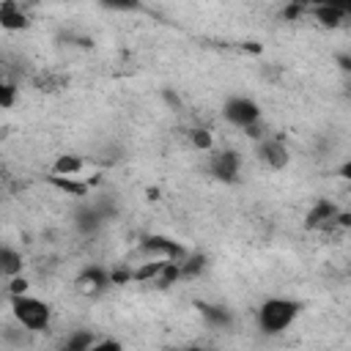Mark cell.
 Listing matches in <instances>:
<instances>
[{"mask_svg": "<svg viewBox=\"0 0 351 351\" xmlns=\"http://www.w3.org/2000/svg\"><path fill=\"white\" fill-rule=\"evenodd\" d=\"M302 313V302L291 296H269L258 307V329L263 335H282L293 326V321Z\"/></svg>", "mask_w": 351, "mask_h": 351, "instance_id": "obj_1", "label": "cell"}, {"mask_svg": "<svg viewBox=\"0 0 351 351\" xmlns=\"http://www.w3.org/2000/svg\"><path fill=\"white\" fill-rule=\"evenodd\" d=\"M8 304H11L14 321L22 329H27V332H47L52 326V307L44 299L30 296L25 291V293H11L8 296Z\"/></svg>", "mask_w": 351, "mask_h": 351, "instance_id": "obj_2", "label": "cell"}, {"mask_svg": "<svg viewBox=\"0 0 351 351\" xmlns=\"http://www.w3.org/2000/svg\"><path fill=\"white\" fill-rule=\"evenodd\" d=\"M222 118H225L230 126H236V129L244 132V129L261 123L263 112H261V107H258L255 99H250V96H230V99H225V104H222Z\"/></svg>", "mask_w": 351, "mask_h": 351, "instance_id": "obj_3", "label": "cell"}, {"mask_svg": "<svg viewBox=\"0 0 351 351\" xmlns=\"http://www.w3.org/2000/svg\"><path fill=\"white\" fill-rule=\"evenodd\" d=\"M208 173L219 178L222 184H233L241 173V156L233 148H211L208 156Z\"/></svg>", "mask_w": 351, "mask_h": 351, "instance_id": "obj_4", "label": "cell"}, {"mask_svg": "<svg viewBox=\"0 0 351 351\" xmlns=\"http://www.w3.org/2000/svg\"><path fill=\"white\" fill-rule=\"evenodd\" d=\"M140 252L145 258H165V261H184L186 258V247L170 236H159V233H151V236H143L140 241Z\"/></svg>", "mask_w": 351, "mask_h": 351, "instance_id": "obj_5", "label": "cell"}, {"mask_svg": "<svg viewBox=\"0 0 351 351\" xmlns=\"http://www.w3.org/2000/svg\"><path fill=\"white\" fill-rule=\"evenodd\" d=\"M255 154H258V159H261V165H266L269 170H282L285 165H288V148H285V143L282 140H277V137H261L258 140V148H255Z\"/></svg>", "mask_w": 351, "mask_h": 351, "instance_id": "obj_6", "label": "cell"}, {"mask_svg": "<svg viewBox=\"0 0 351 351\" xmlns=\"http://www.w3.org/2000/svg\"><path fill=\"white\" fill-rule=\"evenodd\" d=\"M112 282H110V269L107 266H101V263H88L80 274H77V288L82 291V293H88V296H96V293H101L104 288H110Z\"/></svg>", "mask_w": 351, "mask_h": 351, "instance_id": "obj_7", "label": "cell"}, {"mask_svg": "<svg viewBox=\"0 0 351 351\" xmlns=\"http://www.w3.org/2000/svg\"><path fill=\"white\" fill-rule=\"evenodd\" d=\"M104 222H107V214L99 208V203H82V206L74 211V228H77L82 236H93Z\"/></svg>", "mask_w": 351, "mask_h": 351, "instance_id": "obj_8", "label": "cell"}, {"mask_svg": "<svg viewBox=\"0 0 351 351\" xmlns=\"http://www.w3.org/2000/svg\"><path fill=\"white\" fill-rule=\"evenodd\" d=\"M337 211H340V208H337L332 200H326V197L315 200L313 208L307 211V228H313V230H332Z\"/></svg>", "mask_w": 351, "mask_h": 351, "instance_id": "obj_9", "label": "cell"}, {"mask_svg": "<svg viewBox=\"0 0 351 351\" xmlns=\"http://www.w3.org/2000/svg\"><path fill=\"white\" fill-rule=\"evenodd\" d=\"M30 25L25 8L16 0H0V27L5 30H25Z\"/></svg>", "mask_w": 351, "mask_h": 351, "instance_id": "obj_10", "label": "cell"}, {"mask_svg": "<svg viewBox=\"0 0 351 351\" xmlns=\"http://www.w3.org/2000/svg\"><path fill=\"white\" fill-rule=\"evenodd\" d=\"M307 16H313L321 27H326V30H337L346 19H348V11H343V8H335V5H310L307 8Z\"/></svg>", "mask_w": 351, "mask_h": 351, "instance_id": "obj_11", "label": "cell"}, {"mask_svg": "<svg viewBox=\"0 0 351 351\" xmlns=\"http://www.w3.org/2000/svg\"><path fill=\"white\" fill-rule=\"evenodd\" d=\"M197 310L203 315V324L211 329H228L233 324V313L222 304H208V302H197Z\"/></svg>", "mask_w": 351, "mask_h": 351, "instance_id": "obj_12", "label": "cell"}, {"mask_svg": "<svg viewBox=\"0 0 351 351\" xmlns=\"http://www.w3.org/2000/svg\"><path fill=\"white\" fill-rule=\"evenodd\" d=\"M22 269H25L22 252L16 247H11V244H0V277L11 280V277L22 274Z\"/></svg>", "mask_w": 351, "mask_h": 351, "instance_id": "obj_13", "label": "cell"}, {"mask_svg": "<svg viewBox=\"0 0 351 351\" xmlns=\"http://www.w3.org/2000/svg\"><path fill=\"white\" fill-rule=\"evenodd\" d=\"M49 184L71 197H88V192H90V184L80 181V176H49Z\"/></svg>", "mask_w": 351, "mask_h": 351, "instance_id": "obj_14", "label": "cell"}, {"mask_svg": "<svg viewBox=\"0 0 351 351\" xmlns=\"http://www.w3.org/2000/svg\"><path fill=\"white\" fill-rule=\"evenodd\" d=\"M85 167V159L77 154H60L52 162V176H80Z\"/></svg>", "mask_w": 351, "mask_h": 351, "instance_id": "obj_15", "label": "cell"}, {"mask_svg": "<svg viewBox=\"0 0 351 351\" xmlns=\"http://www.w3.org/2000/svg\"><path fill=\"white\" fill-rule=\"evenodd\" d=\"M93 335L88 332V329H77V332H71L66 340H63V348L66 351H90L93 348Z\"/></svg>", "mask_w": 351, "mask_h": 351, "instance_id": "obj_16", "label": "cell"}, {"mask_svg": "<svg viewBox=\"0 0 351 351\" xmlns=\"http://www.w3.org/2000/svg\"><path fill=\"white\" fill-rule=\"evenodd\" d=\"M203 269H206V255H200V252H186V258L181 261V274H184V280L197 277Z\"/></svg>", "mask_w": 351, "mask_h": 351, "instance_id": "obj_17", "label": "cell"}, {"mask_svg": "<svg viewBox=\"0 0 351 351\" xmlns=\"http://www.w3.org/2000/svg\"><path fill=\"white\" fill-rule=\"evenodd\" d=\"M16 104V85L5 77V69L0 63V110H8Z\"/></svg>", "mask_w": 351, "mask_h": 351, "instance_id": "obj_18", "label": "cell"}, {"mask_svg": "<svg viewBox=\"0 0 351 351\" xmlns=\"http://www.w3.org/2000/svg\"><path fill=\"white\" fill-rule=\"evenodd\" d=\"M186 134H189L192 148H197V151H211V148H214V134H211V129L195 126V129H189Z\"/></svg>", "mask_w": 351, "mask_h": 351, "instance_id": "obj_19", "label": "cell"}, {"mask_svg": "<svg viewBox=\"0 0 351 351\" xmlns=\"http://www.w3.org/2000/svg\"><path fill=\"white\" fill-rule=\"evenodd\" d=\"M101 8H110V11H121V14H129V11H140L143 3L140 0H96Z\"/></svg>", "mask_w": 351, "mask_h": 351, "instance_id": "obj_20", "label": "cell"}, {"mask_svg": "<svg viewBox=\"0 0 351 351\" xmlns=\"http://www.w3.org/2000/svg\"><path fill=\"white\" fill-rule=\"evenodd\" d=\"M304 3H307V8L310 5H335V8H343L351 14V0H304Z\"/></svg>", "mask_w": 351, "mask_h": 351, "instance_id": "obj_21", "label": "cell"}, {"mask_svg": "<svg viewBox=\"0 0 351 351\" xmlns=\"http://www.w3.org/2000/svg\"><path fill=\"white\" fill-rule=\"evenodd\" d=\"M25 291H27V280L22 274H16V277L8 280V296L11 293H25Z\"/></svg>", "mask_w": 351, "mask_h": 351, "instance_id": "obj_22", "label": "cell"}]
</instances>
